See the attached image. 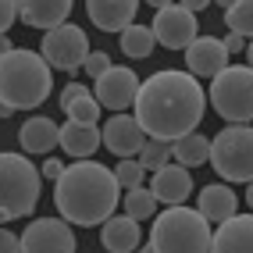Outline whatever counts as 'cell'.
I'll return each mask as SVG.
<instances>
[{
    "label": "cell",
    "mask_w": 253,
    "mask_h": 253,
    "mask_svg": "<svg viewBox=\"0 0 253 253\" xmlns=\"http://www.w3.org/2000/svg\"><path fill=\"white\" fill-rule=\"evenodd\" d=\"M207 93L193 72H175L164 68L143 79L139 96H136V118L146 128L150 139H168L175 143L182 136L200 128L207 111Z\"/></svg>",
    "instance_id": "1"
},
{
    "label": "cell",
    "mask_w": 253,
    "mask_h": 253,
    "mask_svg": "<svg viewBox=\"0 0 253 253\" xmlns=\"http://www.w3.org/2000/svg\"><path fill=\"white\" fill-rule=\"evenodd\" d=\"M125 189L114 178V168L89 161H75L64 168V175L54 182V207L61 217H68L79 228L104 225L114 217V207L122 204Z\"/></svg>",
    "instance_id": "2"
},
{
    "label": "cell",
    "mask_w": 253,
    "mask_h": 253,
    "mask_svg": "<svg viewBox=\"0 0 253 253\" xmlns=\"http://www.w3.org/2000/svg\"><path fill=\"white\" fill-rule=\"evenodd\" d=\"M50 89H54V68L40 50H25L14 46L0 61V111L14 114V111H36L46 104Z\"/></svg>",
    "instance_id": "3"
},
{
    "label": "cell",
    "mask_w": 253,
    "mask_h": 253,
    "mask_svg": "<svg viewBox=\"0 0 253 253\" xmlns=\"http://www.w3.org/2000/svg\"><path fill=\"white\" fill-rule=\"evenodd\" d=\"M150 246H154V253H211L214 228L200 211L185 204L164 207V214L154 217Z\"/></svg>",
    "instance_id": "4"
},
{
    "label": "cell",
    "mask_w": 253,
    "mask_h": 253,
    "mask_svg": "<svg viewBox=\"0 0 253 253\" xmlns=\"http://www.w3.org/2000/svg\"><path fill=\"white\" fill-rule=\"evenodd\" d=\"M40 178L43 171L25 154L7 150L0 157V214H4V221H18V217H29L36 211Z\"/></svg>",
    "instance_id": "5"
},
{
    "label": "cell",
    "mask_w": 253,
    "mask_h": 253,
    "mask_svg": "<svg viewBox=\"0 0 253 253\" xmlns=\"http://www.w3.org/2000/svg\"><path fill=\"white\" fill-rule=\"evenodd\" d=\"M211 104L228 125L253 122V68L250 64H228L221 75L211 79Z\"/></svg>",
    "instance_id": "6"
},
{
    "label": "cell",
    "mask_w": 253,
    "mask_h": 253,
    "mask_svg": "<svg viewBox=\"0 0 253 253\" xmlns=\"http://www.w3.org/2000/svg\"><path fill=\"white\" fill-rule=\"evenodd\" d=\"M211 164L225 182H253V125H225L211 139Z\"/></svg>",
    "instance_id": "7"
},
{
    "label": "cell",
    "mask_w": 253,
    "mask_h": 253,
    "mask_svg": "<svg viewBox=\"0 0 253 253\" xmlns=\"http://www.w3.org/2000/svg\"><path fill=\"white\" fill-rule=\"evenodd\" d=\"M40 54L50 61V68H54V72H68V75H75L82 64H86V57L93 54V50H89L86 29L64 22V25H57V29L43 32Z\"/></svg>",
    "instance_id": "8"
},
{
    "label": "cell",
    "mask_w": 253,
    "mask_h": 253,
    "mask_svg": "<svg viewBox=\"0 0 253 253\" xmlns=\"http://www.w3.org/2000/svg\"><path fill=\"white\" fill-rule=\"evenodd\" d=\"M22 253H75V228L68 217H36L22 228Z\"/></svg>",
    "instance_id": "9"
},
{
    "label": "cell",
    "mask_w": 253,
    "mask_h": 253,
    "mask_svg": "<svg viewBox=\"0 0 253 253\" xmlns=\"http://www.w3.org/2000/svg\"><path fill=\"white\" fill-rule=\"evenodd\" d=\"M154 32H157V43L164 50H185L196 36H200V22H196V11H189L185 4H168L154 14Z\"/></svg>",
    "instance_id": "10"
},
{
    "label": "cell",
    "mask_w": 253,
    "mask_h": 253,
    "mask_svg": "<svg viewBox=\"0 0 253 253\" xmlns=\"http://www.w3.org/2000/svg\"><path fill=\"white\" fill-rule=\"evenodd\" d=\"M139 86L143 82L136 79V72H132L128 64H114L111 72H104L93 82V93L107 111H128V107H136Z\"/></svg>",
    "instance_id": "11"
},
{
    "label": "cell",
    "mask_w": 253,
    "mask_h": 253,
    "mask_svg": "<svg viewBox=\"0 0 253 253\" xmlns=\"http://www.w3.org/2000/svg\"><path fill=\"white\" fill-rule=\"evenodd\" d=\"M100 132H104V146L111 154H118V157H139L143 146L150 143L146 128L139 125V118L136 114H122V111H114L107 122L100 125Z\"/></svg>",
    "instance_id": "12"
},
{
    "label": "cell",
    "mask_w": 253,
    "mask_h": 253,
    "mask_svg": "<svg viewBox=\"0 0 253 253\" xmlns=\"http://www.w3.org/2000/svg\"><path fill=\"white\" fill-rule=\"evenodd\" d=\"M228 46L217 36H196L189 46H185V68H189L196 79H214L228 68Z\"/></svg>",
    "instance_id": "13"
},
{
    "label": "cell",
    "mask_w": 253,
    "mask_h": 253,
    "mask_svg": "<svg viewBox=\"0 0 253 253\" xmlns=\"http://www.w3.org/2000/svg\"><path fill=\"white\" fill-rule=\"evenodd\" d=\"M150 189H154V196L161 200L164 207H178V204H185V200H189V193H193V171H189L185 164L171 161L168 168L154 171Z\"/></svg>",
    "instance_id": "14"
},
{
    "label": "cell",
    "mask_w": 253,
    "mask_h": 253,
    "mask_svg": "<svg viewBox=\"0 0 253 253\" xmlns=\"http://www.w3.org/2000/svg\"><path fill=\"white\" fill-rule=\"evenodd\" d=\"M139 0H86V14L100 32H125L136 25Z\"/></svg>",
    "instance_id": "15"
},
{
    "label": "cell",
    "mask_w": 253,
    "mask_h": 253,
    "mask_svg": "<svg viewBox=\"0 0 253 253\" xmlns=\"http://www.w3.org/2000/svg\"><path fill=\"white\" fill-rule=\"evenodd\" d=\"M104 146V132H100V125L93 122H75V118H68V122L61 125V150L75 161H89L96 150Z\"/></svg>",
    "instance_id": "16"
},
{
    "label": "cell",
    "mask_w": 253,
    "mask_h": 253,
    "mask_svg": "<svg viewBox=\"0 0 253 253\" xmlns=\"http://www.w3.org/2000/svg\"><path fill=\"white\" fill-rule=\"evenodd\" d=\"M100 243L107 253H136L143 246V228L132 214H114L100 225Z\"/></svg>",
    "instance_id": "17"
},
{
    "label": "cell",
    "mask_w": 253,
    "mask_h": 253,
    "mask_svg": "<svg viewBox=\"0 0 253 253\" xmlns=\"http://www.w3.org/2000/svg\"><path fill=\"white\" fill-rule=\"evenodd\" d=\"M18 143L25 154H43L50 157V150L61 146V125L54 122V118H46V114H32L22 122L18 128Z\"/></svg>",
    "instance_id": "18"
},
{
    "label": "cell",
    "mask_w": 253,
    "mask_h": 253,
    "mask_svg": "<svg viewBox=\"0 0 253 253\" xmlns=\"http://www.w3.org/2000/svg\"><path fill=\"white\" fill-rule=\"evenodd\" d=\"M211 253H253V214H235L217 225Z\"/></svg>",
    "instance_id": "19"
},
{
    "label": "cell",
    "mask_w": 253,
    "mask_h": 253,
    "mask_svg": "<svg viewBox=\"0 0 253 253\" xmlns=\"http://www.w3.org/2000/svg\"><path fill=\"white\" fill-rule=\"evenodd\" d=\"M72 4H75V0H18V7H22V25L50 32V29H57V25L68 22Z\"/></svg>",
    "instance_id": "20"
},
{
    "label": "cell",
    "mask_w": 253,
    "mask_h": 253,
    "mask_svg": "<svg viewBox=\"0 0 253 253\" xmlns=\"http://www.w3.org/2000/svg\"><path fill=\"white\" fill-rule=\"evenodd\" d=\"M196 211L204 214L211 225H221V221H228V217L239 214V196L232 193V185H225V182H211V185H204V189H200Z\"/></svg>",
    "instance_id": "21"
},
{
    "label": "cell",
    "mask_w": 253,
    "mask_h": 253,
    "mask_svg": "<svg viewBox=\"0 0 253 253\" xmlns=\"http://www.w3.org/2000/svg\"><path fill=\"white\" fill-rule=\"evenodd\" d=\"M118 43H122V54L125 57H132V61H146L150 54H154V46H157V32H154V25H128L125 32H118Z\"/></svg>",
    "instance_id": "22"
},
{
    "label": "cell",
    "mask_w": 253,
    "mask_h": 253,
    "mask_svg": "<svg viewBox=\"0 0 253 253\" xmlns=\"http://www.w3.org/2000/svg\"><path fill=\"white\" fill-rule=\"evenodd\" d=\"M171 150H175V161L185 164V168H196V164L211 161V139H207L200 128L189 132V136H182V139H175Z\"/></svg>",
    "instance_id": "23"
},
{
    "label": "cell",
    "mask_w": 253,
    "mask_h": 253,
    "mask_svg": "<svg viewBox=\"0 0 253 253\" xmlns=\"http://www.w3.org/2000/svg\"><path fill=\"white\" fill-rule=\"evenodd\" d=\"M122 207H125V214L136 217V221H154V217H157V207H161V200L154 196V189H146V185H136V189H125Z\"/></svg>",
    "instance_id": "24"
},
{
    "label": "cell",
    "mask_w": 253,
    "mask_h": 253,
    "mask_svg": "<svg viewBox=\"0 0 253 253\" xmlns=\"http://www.w3.org/2000/svg\"><path fill=\"white\" fill-rule=\"evenodd\" d=\"M61 111L68 114V118H75V122H93V125H96V122H100V111H104V104H100L96 93L86 86L82 93H75V96H72Z\"/></svg>",
    "instance_id": "25"
},
{
    "label": "cell",
    "mask_w": 253,
    "mask_h": 253,
    "mask_svg": "<svg viewBox=\"0 0 253 253\" xmlns=\"http://www.w3.org/2000/svg\"><path fill=\"white\" fill-rule=\"evenodd\" d=\"M171 161H175V150H171V143H168V139H150V143L143 146V154H139V164L146 168L150 175L161 171V168H168Z\"/></svg>",
    "instance_id": "26"
},
{
    "label": "cell",
    "mask_w": 253,
    "mask_h": 253,
    "mask_svg": "<svg viewBox=\"0 0 253 253\" xmlns=\"http://www.w3.org/2000/svg\"><path fill=\"white\" fill-rule=\"evenodd\" d=\"M225 29L243 32L246 40H253V0H235L225 11Z\"/></svg>",
    "instance_id": "27"
},
{
    "label": "cell",
    "mask_w": 253,
    "mask_h": 253,
    "mask_svg": "<svg viewBox=\"0 0 253 253\" xmlns=\"http://www.w3.org/2000/svg\"><path fill=\"white\" fill-rule=\"evenodd\" d=\"M143 175H146V168L139 164V157H122L114 164V178L122 189H136V185H143Z\"/></svg>",
    "instance_id": "28"
},
{
    "label": "cell",
    "mask_w": 253,
    "mask_h": 253,
    "mask_svg": "<svg viewBox=\"0 0 253 253\" xmlns=\"http://www.w3.org/2000/svg\"><path fill=\"white\" fill-rule=\"evenodd\" d=\"M111 68H114V64H111V57H107V50H93V54L86 57V64H82V72H86L93 82L104 75V72H111Z\"/></svg>",
    "instance_id": "29"
},
{
    "label": "cell",
    "mask_w": 253,
    "mask_h": 253,
    "mask_svg": "<svg viewBox=\"0 0 253 253\" xmlns=\"http://www.w3.org/2000/svg\"><path fill=\"white\" fill-rule=\"evenodd\" d=\"M18 18H22L18 0H0V29H4V32H11Z\"/></svg>",
    "instance_id": "30"
},
{
    "label": "cell",
    "mask_w": 253,
    "mask_h": 253,
    "mask_svg": "<svg viewBox=\"0 0 253 253\" xmlns=\"http://www.w3.org/2000/svg\"><path fill=\"white\" fill-rule=\"evenodd\" d=\"M0 253H22V235H14L11 228L0 232Z\"/></svg>",
    "instance_id": "31"
},
{
    "label": "cell",
    "mask_w": 253,
    "mask_h": 253,
    "mask_svg": "<svg viewBox=\"0 0 253 253\" xmlns=\"http://www.w3.org/2000/svg\"><path fill=\"white\" fill-rule=\"evenodd\" d=\"M225 46H228V54H246V36H243V32H232L228 29V36H225Z\"/></svg>",
    "instance_id": "32"
},
{
    "label": "cell",
    "mask_w": 253,
    "mask_h": 253,
    "mask_svg": "<svg viewBox=\"0 0 253 253\" xmlns=\"http://www.w3.org/2000/svg\"><path fill=\"white\" fill-rule=\"evenodd\" d=\"M40 171H43V178H50V182H57V178L64 175V164H61L57 157H46V161H43V168H40Z\"/></svg>",
    "instance_id": "33"
},
{
    "label": "cell",
    "mask_w": 253,
    "mask_h": 253,
    "mask_svg": "<svg viewBox=\"0 0 253 253\" xmlns=\"http://www.w3.org/2000/svg\"><path fill=\"white\" fill-rule=\"evenodd\" d=\"M82 89H86V86H79V82H68V86H64V89H61V107H64V104H68V100H72L75 93H82Z\"/></svg>",
    "instance_id": "34"
},
{
    "label": "cell",
    "mask_w": 253,
    "mask_h": 253,
    "mask_svg": "<svg viewBox=\"0 0 253 253\" xmlns=\"http://www.w3.org/2000/svg\"><path fill=\"white\" fill-rule=\"evenodd\" d=\"M178 4H185V7H189V11H196V14H200V11H204V7H211V4H214V0H178Z\"/></svg>",
    "instance_id": "35"
},
{
    "label": "cell",
    "mask_w": 253,
    "mask_h": 253,
    "mask_svg": "<svg viewBox=\"0 0 253 253\" xmlns=\"http://www.w3.org/2000/svg\"><path fill=\"white\" fill-rule=\"evenodd\" d=\"M143 4H150L154 11H161V7H168V4H175V0H143Z\"/></svg>",
    "instance_id": "36"
},
{
    "label": "cell",
    "mask_w": 253,
    "mask_h": 253,
    "mask_svg": "<svg viewBox=\"0 0 253 253\" xmlns=\"http://www.w3.org/2000/svg\"><path fill=\"white\" fill-rule=\"evenodd\" d=\"M246 204H250V211H253V182H246Z\"/></svg>",
    "instance_id": "37"
},
{
    "label": "cell",
    "mask_w": 253,
    "mask_h": 253,
    "mask_svg": "<svg viewBox=\"0 0 253 253\" xmlns=\"http://www.w3.org/2000/svg\"><path fill=\"white\" fill-rule=\"evenodd\" d=\"M243 57H246V64H250V68H253V40H250V46H246V54H243Z\"/></svg>",
    "instance_id": "38"
},
{
    "label": "cell",
    "mask_w": 253,
    "mask_h": 253,
    "mask_svg": "<svg viewBox=\"0 0 253 253\" xmlns=\"http://www.w3.org/2000/svg\"><path fill=\"white\" fill-rule=\"evenodd\" d=\"M214 4H217V7H221V11H228V7L235 4V0H214Z\"/></svg>",
    "instance_id": "39"
},
{
    "label": "cell",
    "mask_w": 253,
    "mask_h": 253,
    "mask_svg": "<svg viewBox=\"0 0 253 253\" xmlns=\"http://www.w3.org/2000/svg\"><path fill=\"white\" fill-rule=\"evenodd\" d=\"M136 253H154V246H150V243H146V246H139Z\"/></svg>",
    "instance_id": "40"
}]
</instances>
